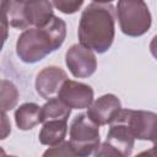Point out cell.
<instances>
[{
  "label": "cell",
  "mask_w": 157,
  "mask_h": 157,
  "mask_svg": "<svg viewBox=\"0 0 157 157\" xmlns=\"http://www.w3.org/2000/svg\"><path fill=\"white\" fill-rule=\"evenodd\" d=\"M77 37L81 44L93 52L105 53L115 37V10L112 4L87 5L80 17Z\"/></svg>",
  "instance_id": "1"
},
{
  "label": "cell",
  "mask_w": 157,
  "mask_h": 157,
  "mask_svg": "<svg viewBox=\"0 0 157 157\" xmlns=\"http://www.w3.org/2000/svg\"><path fill=\"white\" fill-rule=\"evenodd\" d=\"M66 38V23L54 16L43 27L25 29L17 38V56L26 64H34L59 49Z\"/></svg>",
  "instance_id": "2"
},
{
  "label": "cell",
  "mask_w": 157,
  "mask_h": 157,
  "mask_svg": "<svg viewBox=\"0 0 157 157\" xmlns=\"http://www.w3.org/2000/svg\"><path fill=\"white\" fill-rule=\"evenodd\" d=\"M117 16L121 32L128 37L144 36L151 27V12L144 0H118Z\"/></svg>",
  "instance_id": "3"
},
{
  "label": "cell",
  "mask_w": 157,
  "mask_h": 157,
  "mask_svg": "<svg viewBox=\"0 0 157 157\" xmlns=\"http://www.w3.org/2000/svg\"><path fill=\"white\" fill-rule=\"evenodd\" d=\"M70 142L76 156L87 157L99 147V125L88 118L87 114L76 115L70 124Z\"/></svg>",
  "instance_id": "4"
},
{
  "label": "cell",
  "mask_w": 157,
  "mask_h": 157,
  "mask_svg": "<svg viewBox=\"0 0 157 157\" xmlns=\"http://www.w3.org/2000/svg\"><path fill=\"white\" fill-rule=\"evenodd\" d=\"M135 144V136L132 135L129 125L119 119L110 124L105 141L94 152L96 156H118L128 157L131 155Z\"/></svg>",
  "instance_id": "5"
},
{
  "label": "cell",
  "mask_w": 157,
  "mask_h": 157,
  "mask_svg": "<svg viewBox=\"0 0 157 157\" xmlns=\"http://www.w3.org/2000/svg\"><path fill=\"white\" fill-rule=\"evenodd\" d=\"M119 119L124 120L135 139L141 141L153 142L157 137V114L147 110L121 109L118 114Z\"/></svg>",
  "instance_id": "6"
},
{
  "label": "cell",
  "mask_w": 157,
  "mask_h": 157,
  "mask_svg": "<svg viewBox=\"0 0 157 157\" xmlns=\"http://www.w3.org/2000/svg\"><path fill=\"white\" fill-rule=\"evenodd\" d=\"M65 64L72 76L77 78L90 77L97 69V59L93 50L81 43L74 44L66 50Z\"/></svg>",
  "instance_id": "7"
},
{
  "label": "cell",
  "mask_w": 157,
  "mask_h": 157,
  "mask_svg": "<svg viewBox=\"0 0 157 157\" xmlns=\"http://www.w3.org/2000/svg\"><path fill=\"white\" fill-rule=\"evenodd\" d=\"M56 97L72 109H86L93 102V90L83 82L67 78L63 83Z\"/></svg>",
  "instance_id": "8"
},
{
  "label": "cell",
  "mask_w": 157,
  "mask_h": 157,
  "mask_svg": "<svg viewBox=\"0 0 157 157\" xmlns=\"http://www.w3.org/2000/svg\"><path fill=\"white\" fill-rule=\"evenodd\" d=\"M121 110V103L115 94L107 93L97 98L87 108V115L97 125H110Z\"/></svg>",
  "instance_id": "9"
},
{
  "label": "cell",
  "mask_w": 157,
  "mask_h": 157,
  "mask_svg": "<svg viewBox=\"0 0 157 157\" xmlns=\"http://www.w3.org/2000/svg\"><path fill=\"white\" fill-rule=\"evenodd\" d=\"M66 80L67 75L61 67L54 65L47 66L42 69L36 76V91L42 98L48 101L58 96L63 83Z\"/></svg>",
  "instance_id": "10"
},
{
  "label": "cell",
  "mask_w": 157,
  "mask_h": 157,
  "mask_svg": "<svg viewBox=\"0 0 157 157\" xmlns=\"http://www.w3.org/2000/svg\"><path fill=\"white\" fill-rule=\"evenodd\" d=\"M25 15L29 26L43 27L54 17L52 1L50 0H27L25 1Z\"/></svg>",
  "instance_id": "11"
},
{
  "label": "cell",
  "mask_w": 157,
  "mask_h": 157,
  "mask_svg": "<svg viewBox=\"0 0 157 157\" xmlns=\"http://www.w3.org/2000/svg\"><path fill=\"white\" fill-rule=\"evenodd\" d=\"M2 23L6 38L7 25L13 28L27 29L29 27L25 15V1L18 0H2Z\"/></svg>",
  "instance_id": "12"
},
{
  "label": "cell",
  "mask_w": 157,
  "mask_h": 157,
  "mask_svg": "<svg viewBox=\"0 0 157 157\" xmlns=\"http://www.w3.org/2000/svg\"><path fill=\"white\" fill-rule=\"evenodd\" d=\"M67 134V120H49L43 123L38 139L42 145L55 146L63 142Z\"/></svg>",
  "instance_id": "13"
},
{
  "label": "cell",
  "mask_w": 157,
  "mask_h": 157,
  "mask_svg": "<svg viewBox=\"0 0 157 157\" xmlns=\"http://www.w3.org/2000/svg\"><path fill=\"white\" fill-rule=\"evenodd\" d=\"M15 121L20 130H31L42 123V107L37 103H23L15 110Z\"/></svg>",
  "instance_id": "14"
},
{
  "label": "cell",
  "mask_w": 157,
  "mask_h": 157,
  "mask_svg": "<svg viewBox=\"0 0 157 157\" xmlns=\"http://www.w3.org/2000/svg\"><path fill=\"white\" fill-rule=\"evenodd\" d=\"M71 107L60 98H50L42 107V124L49 120H67L71 114Z\"/></svg>",
  "instance_id": "15"
},
{
  "label": "cell",
  "mask_w": 157,
  "mask_h": 157,
  "mask_svg": "<svg viewBox=\"0 0 157 157\" xmlns=\"http://www.w3.org/2000/svg\"><path fill=\"white\" fill-rule=\"evenodd\" d=\"M18 101V90L9 80H1V110L7 112L16 107Z\"/></svg>",
  "instance_id": "16"
},
{
  "label": "cell",
  "mask_w": 157,
  "mask_h": 157,
  "mask_svg": "<svg viewBox=\"0 0 157 157\" xmlns=\"http://www.w3.org/2000/svg\"><path fill=\"white\" fill-rule=\"evenodd\" d=\"M53 6L65 15H72L77 12L83 5L85 0H50Z\"/></svg>",
  "instance_id": "17"
},
{
  "label": "cell",
  "mask_w": 157,
  "mask_h": 157,
  "mask_svg": "<svg viewBox=\"0 0 157 157\" xmlns=\"http://www.w3.org/2000/svg\"><path fill=\"white\" fill-rule=\"evenodd\" d=\"M43 156H76L72 145L70 141H63L55 146H50V148H48Z\"/></svg>",
  "instance_id": "18"
},
{
  "label": "cell",
  "mask_w": 157,
  "mask_h": 157,
  "mask_svg": "<svg viewBox=\"0 0 157 157\" xmlns=\"http://www.w3.org/2000/svg\"><path fill=\"white\" fill-rule=\"evenodd\" d=\"M150 52L153 55V58L157 60V34L153 36V38L150 42Z\"/></svg>",
  "instance_id": "19"
},
{
  "label": "cell",
  "mask_w": 157,
  "mask_h": 157,
  "mask_svg": "<svg viewBox=\"0 0 157 157\" xmlns=\"http://www.w3.org/2000/svg\"><path fill=\"white\" fill-rule=\"evenodd\" d=\"M152 144H153L152 148H151L150 151H146V152H142V153H147V155H153V156H157V137H156V140H155Z\"/></svg>",
  "instance_id": "20"
},
{
  "label": "cell",
  "mask_w": 157,
  "mask_h": 157,
  "mask_svg": "<svg viewBox=\"0 0 157 157\" xmlns=\"http://www.w3.org/2000/svg\"><path fill=\"white\" fill-rule=\"evenodd\" d=\"M93 2H98V4H112L114 0H92Z\"/></svg>",
  "instance_id": "21"
},
{
  "label": "cell",
  "mask_w": 157,
  "mask_h": 157,
  "mask_svg": "<svg viewBox=\"0 0 157 157\" xmlns=\"http://www.w3.org/2000/svg\"><path fill=\"white\" fill-rule=\"evenodd\" d=\"M18 1H27V0H18Z\"/></svg>",
  "instance_id": "22"
}]
</instances>
